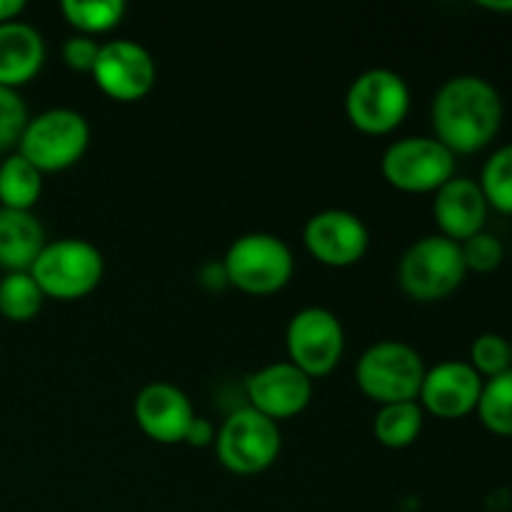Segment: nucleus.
Masks as SVG:
<instances>
[{
  "mask_svg": "<svg viewBox=\"0 0 512 512\" xmlns=\"http://www.w3.org/2000/svg\"><path fill=\"white\" fill-rule=\"evenodd\" d=\"M505 105L500 90L483 75H455L433 98V138L450 153L475 155L488 148L503 128Z\"/></svg>",
  "mask_w": 512,
  "mask_h": 512,
  "instance_id": "nucleus-1",
  "label": "nucleus"
},
{
  "mask_svg": "<svg viewBox=\"0 0 512 512\" xmlns=\"http://www.w3.org/2000/svg\"><path fill=\"white\" fill-rule=\"evenodd\" d=\"M220 265L228 285L258 298L280 293L295 275L293 250L273 233H245L235 238Z\"/></svg>",
  "mask_w": 512,
  "mask_h": 512,
  "instance_id": "nucleus-2",
  "label": "nucleus"
},
{
  "mask_svg": "<svg viewBox=\"0 0 512 512\" xmlns=\"http://www.w3.org/2000/svg\"><path fill=\"white\" fill-rule=\"evenodd\" d=\"M423 355L403 340L373 343L355 365V383L360 393L375 405L413 403L425 378Z\"/></svg>",
  "mask_w": 512,
  "mask_h": 512,
  "instance_id": "nucleus-3",
  "label": "nucleus"
},
{
  "mask_svg": "<svg viewBox=\"0 0 512 512\" xmlns=\"http://www.w3.org/2000/svg\"><path fill=\"white\" fill-rule=\"evenodd\" d=\"M465 275L468 268L460 243L438 233L415 240L398 265L400 288L415 303L448 300L465 283Z\"/></svg>",
  "mask_w": 512,
  "mask_h": 512,
  "instance_id": "nucleus-4",
  "label": "nucleus"
},
{
  "mask_svg": "<svg viewBox=\"0 0 512 512\" xmlns=\"http://www.w3.org/2000/svg\"><path fill=\"white\" fill-rule=\"evenodd\" d=\"M45 298L73 303L93 293L105 275L103 253L83 238H60L45 243L43 253L28 270Z\"/></svg>",
  "mask_w": 512,
  "mask_h": 512,
  "instance_id": "nucleus-5",
  "label": "nucleus"
},
{
  "mask_svg": "<svg viewBox=\"0 0 512 512\" xmlns=\"http://www.w3.org/2000/svg\"><path fill=\"white\" fill-rule=\"evenodd\" d=\"M90 145V123L73 108H48L28 120L18 153L40 173H63L83 160Z\"/></svg>",
  "mask_w": 512,
  "mask_h": 512,
  "instance_id": "nucleus-6",
  "label": "nucleus"
},
{
  "mask_svg": "<svg viewBox=\"0 0 512 512\" xmlns=\"http://www.w3.org/2000/svg\"><path fill=\"white\" fill-rule=\"evenodd\" d=\"M410 113V85L390 68H370L345 93V118L363 135H390Z\"/></svg>",
  "mask_w": 512,
  "mask_h": 512,
  "instance_id": "nucleus-7",
  "label": "nucleus"
},
{
  "mask_svg": "<svg viewBox=\"0 0 512 512\" xmlns=\"http://www.w3.org/2000/svg\"><path fill=\"white\" fill-rule=\"evenodd\" d=\"M283 435L278 423L260 415L250 405L238 408L225 418L215 435V453L220 465L240 478L260 475L273 468L280 458Z\"/></svg>",
  "mask_w": 512,
  "mask_h": 512,
  "instance_id": "nucleus-8",
  "label": "nucleus"
},
{
  "mask_svg": "<svg viewBox=\"0 0 512 512\" xmlns=\"http://www.w3.org/2000/svg\"><path fill=\"white\" fill-rule=\"evenodd\" d=\"M458 160L433 135H408L385 148L380 173L390 188L400 193H438L455 178Z\"/></svg>",
  "mask_w": 512,
  "mask_h": 512,
  "instance_id": "nucleus-9",
  "label": "nucleus"
},
{
  "mask_svg": "<svg viewBox=\"0 0 512 512\" xmlns=\"http://www.w3.org/2000/svg\"><path fill=\"white\" fill-rule=\"evenodd\" d=\"M288 363L310 380L325 378L340 365L345 353V328L338 315L320 305L298 310L285 328Z\"/></svg>",
  "mask_w": 512,
  "mask_h": 512,
  "instance_id": "nucleus-10",
  "label": "nucleus"
},
{
  "mask_svg": "<svg viewBox=\"0 0 512 512\" xmlns=\"http://www.w3.org/2000/svg\"><path fill=\"white\" fill-rule=\"evenodd\" d=\"M90 75L105 98L115 103H138L155 88L158 65L145 45L128 38H115L100 45Z\"/></svg>",
  "mask_w": 512,
  "mask_h": 512,
  "instance_id": "nucleus-11",
  "label": "nucleus"
},
{
  "mask_svg": "<svg viewBox=\"0 0 512 512\" xmlns=\"http://www.w3.org/2000/svg\"><path fill=\"white\" fill-rule=\"evenodd\" d=\"M303 245L325 268H353L368 253L370 230L365 220L350 210H320L305 223Z\"/></svg>",
  "mask_w": 512,
  "mask_h": 512,
  "instance_id": "nucleus-12",
  "label": "nucleus"
},
{
  "mask_svg": "<svg viewBox=\"0 0 512 512\" xmlns=\"http://www.w3.org/2000/svg\"><path fill=\"white\" fill-rule=\"evenodd\" d=\"M315 380L288 360L270 363L245 380L248 405L273 423L298 418L313 403Z\"/></svg>",
  "mask_w": 512,
  "mask_h": 512,
  "instance_id": "nucleus-13",
  "label": "nucleus"
},
{
  "mask_svg": "<svg viewBox=\"0 0 512 512\" xmlns=\"http://www.w3.org/2000/svg\"><path fill=\"white\" fill-rule=\"evenodd\" d=\"M483 383L468 360H443L425 370L418 403L438 420H460L475 413Z\"/></svg>",
  "mask_w": 512,
  "mask_h": 512,
  "instance_id": "nucleus-14",
  "label": "nucleus"
},
{
  "mask_svg": "<svg viewBox=\"0 0 512 512\" xmlns=\"http://www.w3.org/2000/svg\"><path fill=\"white\" fill-rule=\"evenodd\" d=\"M133 415L145 438L158 445H178L185 440L195 410L188 395L173 383H150L135 398Z\"/></svg>",
  "mask_w": 512,
  "mask_h": 512,
  "instance_id": "nucleus-15",
  "label": "nucleus"
},
{
  "mask_svg": "<svg viewBox=\"0 0 512 512\" xmlns=\"http://www.w3.org/2000/svg\"><path fill=\"white\" fill-rule=\"evenodd\" d=\"M488 213V200H485L478 180L473 178L455 175L435 193L433 218L438 223V235L455 240V243H465L473 235L483 233Z\"/></svg>",
  "mask_w": 512,
  "mask_h": 512,
  "instance_id": "nucleus-16",
  "label": "nucleus"
},
{
  "mask_svg": "<svg viewBox=\"0 0 512 512\" xmlns=\"http://www.w3.org/2000/svg\"><path fill=\"white\" fill-rule=\"evenodd\" d=\"M45 40L38 28L25 20L0 25V85L23 88L38 78L45 65Z\"/></svg>",
  "mask_w": 512,
  "mask_h": 512,
  "instance_id": "nucleus-17",
  "label": "nucleus"
},
{
  "mask_svg": "<svg viewBox=\"0 0 512 512\" xmlns=\"http://www.w3.org/2000/svg\"><path fill=\"white\" fill-rule=\"evenodd\" d=\"M45 243V228L33 213L0 208V268L5 273H28Z\"/></svg>",
  "mask_w": 512,
  "mask_h": 512,
  "instance_id": "nucleus-18",
  "label": "nucleus"
},
{
  "mask_svg": "<svg viewBox=\"0 0 512 512\" xmlns=\"http://www.w3.org/2000/svg\"><path fill=\"white\" fill-rule=\"evenodd\" d=\"M40 195H43V173L30 165L18 150L5 155L0 163V208L33 213Z\"/></svg>",
  "mask_w": 512,
  "mask_h": 512,
  "instance_id": "nucleus-19",
  "label": "nucleus"
},
{
  "mask_svg": "<svg viewBox=\"0 0 512 512\" xmlns=\"http://www.w3.org/2000/svg\"><path fill=\"white\" fill-rule=\"evenodd\" d=\"M423 425L425 413L418 400H413V403L380 405L373 420V435L383 448L405 450L418 443Z\"/></svg>",
  "mask_w": 512,
  "mask_h": 512,
  "instance_id": "nucleus-20",
  "label": "nucleus"
},
{
  "mask_svg": "<svg viewBox=\"0 0 512 512\" xmlns=\"http://www.w3.org/2000/svg\"><path fill=\"white\" fill-rule=\"evenodd\" d=\"M125 3L123 0H63L60 3V13H63L65 23L80 35H108L110 30L118 28L125 18Z\"/></svg>",
  "mask_w": 512,
  "mask_h": 512,
  "instance_id": "nucleus-21",
  "label": "nucleus"
},
{
  "mask_svg": "<svg viewBox=\"0 0 512 512\" xmlns=\"http://www.w3.org/2000/svg\"><path fill=\"white\" fill-rule=\"evenodd\" d=\"M45 295L30 273H5L0 280V315L10 323H30L43 310Z\"/></svg>",
  "mask_w": 512,
  "mask_h": 512,
  "instance_id": "nucleus-22",
  "label": "nucleus"
},
{
  "mask_svg": "<svg viewBox=\"0 0 512 512\" xmlns=\"http://www.w3.org/2000/svg\"><path fill=\"white\" fill-rule=\"evenodd\" d=\"M475 413L485 430L500 438H512V368L485 380Z\"/></svg>",
  "mask_w": 512,
  "mask_h": 512,
  "instance_id": "nucleus-23",
  "label": "nucleus"
},
{
  "mask_svg": "<svg viewBox=\"0 0 512 512\" xmlns=\"http://www.w3.org/2000/svg\"><path fill=\"white\" fill-rule=\"evenodd\" d=\"M478 185L490 208L512 215V143L500 145L495 153H490L480 170Z\"/></svg>",
  "mask_w": 512,
  "mask_h": 512,
  "instance_id": "nucleus-24",
  "label": "nucleus"
},
{
  "mask_svg": "<svg viewBox=\"0 0 512 512\" xmlns=\"http://www.w3.org/2000/svg\"><path fill=\"white\" fill-rule=\"evenodd\" d=\"M470 365L483 380L495 378L512 368L510 358V340L500 333H483L470 345Z\"/></svg>",
  "mask_w": 512,
  "mask_h": 512,
  "instance_id": "nucleus-25",
  "label": "nucleus"
},
{
  "mask_svg": "<svg viewBox=\"0 0 512 512\" xmlns=\"http://www.w3.org/2000/svg\"><path fill=\"white\" fill-rule=\"evenodd\" d=\"M28 120L30 115L23 95L18 90L0 85V153L18 148Z\"/></svg>",
  "mask_w": 512,
  "mask_h": 512,
  "instance_id": "nucleus-26",
  "label": "nucleus"
},
{
  "mask_svg": "<svg viewBox=\"0 0 512 512\" xmlns=\"http://www.w3.org/2000/svg\"><path fill=\"white\" fill-rule=\"evenodd\" d=\"M460 250H463V260L468 273H493V270H498L505 260L503 243H500L498 235L488 233V230H483V233L473 235L470 240L460 243Z\"/></svg>",
  "mask_w": 512,
  "mask_h": 512,
  "instance_id": "nucleus-27",
  "label": "nucleus"
},
{
  "mask_svg": "<svg viewBox=\"0 0 512 512\" xmlns=\"http://www.w3.org/2000/svg\"><path fill=\"white\" fill-rule=\"evenodd\" d=\"M100 45L103 43H98V38L75 33L63 43V48H60V58H63V63L68 65L70 70H75V73H93L95 60H98V53H100Z\"/></svg>",
  "mask_w": 512,
  "mask_h": 512,
  "instance_id": "nucleus-28",
  "label": "nucleus"
},
{
  "mask_svg": "<svg viewBox=\"0 0 512 512\" xmlns=\"http://www.w3.org/2000/svg\"><path fill=\"white\" fill-rule=\"evenodd\" d=\"M215 435H218L215 425L210 423L208 418H200V415H195L193 423H190V428H188V433H185L183 443H188L190 448H208V445H215Z\"/></svg>",
  "mask_w": 512,
  "mask_h": 512,
  "instance_id": "nucleus-29",
  "label": "nucleus"
},
{
  "mask_svg": "<svg viewBox=\"0 0 512 512\" xmlns=\"http://www.w3.org/2000/svg\"><path fill=\"white\" fill-rule=\"evenodd\" d=\"M25 8H28L25 0H0V25L20 20V15L25 13Z\"/></svg>",
  "mask_w": 512,
  "mask_h": 512,
  "instance_id": "nucleus-30",
  "label": "nucleus"
},
{
  "mask_svg": "<svg viewBox=\"0 0 512 512\" xmlns=\"http://www.w3.org/2000/svg\"><path fill=\"white\" fill-rule=\"evenodd\" d=\"M480 8L493 13H512V0H480Z\"/></svg>",
  "mask_w": 512,
  "mask_h": 512,
  "instance_id": "nucleus-31",
  "label": "nucleus"
},
{
  "mask_svg": "<svg viewBox=\"0 0 512 512\" xmlns=\"http://www.w3.org/2000/svg\"><path fill=\"white\" fill-rule=\"evenodd\" d=\"M510 358H512V340H510Z\"/></svg>",
  "mask_w": 512,
  "mask_h": 512,
  "instance_id": "nucleus-32",
  "label": "nucleus"
}]
</instances>
